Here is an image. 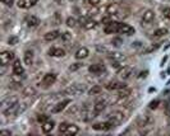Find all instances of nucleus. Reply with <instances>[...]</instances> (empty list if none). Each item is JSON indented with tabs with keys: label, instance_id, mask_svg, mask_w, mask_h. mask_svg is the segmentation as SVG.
Returning a JSON list of instances; mask_svg holds the SVG:
<instances>
[{
	"label": "nucleus",
	"instance_id": "f257e3e1",
	"mask_svg": "<svg viewBox=\"0 0 170 136\" xmlns=\"http://www.w3.org/2000/svg\"><path fill=\"white\" fill-rule=\"evenodd\" d=\"M59 132L65 136H73L79 132V128L76 125H69V123H60L59 126Z\"/></svg>",
	"mask_w": 170,
	"mask_h": 136
},
{
	"label": "nucleus",
	"instance_id": "f03ea898",
	"mask_svg": "<svg viewBox=\"0 0 170 136\" xmlns=\"http://www.w3.org/2000/svg\"><path fill=\"white\" fill-rule=\"evenodd\" d=\"M84 92V86L82 84H73L71 86H68L67 89L61 92V94L64 95H72V97H77L79 94H82Z\"/></svg>",
	"mask_w": 170,
	"mask_h": 136
},
{
	"label": "nucleus",
	"instance_id": "7ed1b4c3",
	"mask_svg": "<svg viewBox=\"0 0 170 136\" xmlns=\"http://www.w3.org/2000/svg\"><path fill=\"white\" fill-rule=\"evenodd\" d=\"M153 123V119L148 116V115H141L138 116L136 119V125L140 128H145V127H150Z\"/></svg>",
	"mask_w": 170,
	"mask_h": 136
},
{
	"label": "nucleus",
	"instance_id": "20e7f679",
	"mask_svg": "<svg viewBox=\"0 0 170 136\" xmlns=\"http://www.w3.org/2000/svg\"><path fill=\"white\" fill-rule=\"evenodd\" d=\"M99 115V113L96 112V111H92V110H90V108L86 106V107H83V110L81 111V119H83V121L84 122H90V121H91V119L92 118H95V117H96Z\"/></svg>",
	"mask_w": 170,
	"mask_h": 136
},
{
	"label": "nucleus",
	"instance_id": "39448f33",
	"mask_svg": "<svg viewBox=\"0 0 170 136\" xmlns=\"http://www.w3.org/2000/svg\"><path fill=\"white\" fill-rule=\"evenodd\" d=\"M12 60H14V52L3 51L2 53H0V62H2V66H7Z\"/></svg>",
	"mask_w": 170,
	"mask_h": 136
},
{
	"label": "nucleus",
	"instance_id": "423d86ee",
	"mask_svg": "<svg viewBox=\"0 0 170 136\" xmlns=\"http://www.w3.org/2000/svg\"><path fill=\"white\" fill-rule=\"evenodd\" d=\"M105 88L108 89V90H120V89H123V88H127V84L123 83V81L113 80V81H109V83L105 85Z\"/></svg>",
	"mask_w": 170,
	"mask_h": 136
},
{
	"label": "nucleus",
	"instance_id": "0eeeda50",
	"mask_svg": "<svg viewBox=\"0 0 170 136\" xmlns=\"http://www.w3.org/2000/svg\"><path fill=\"white\" fill-rule=\"evenodd\" d=\"M56 80V75L54 73H49L44 75V79H42V86L44 88H49L50 85H52Z\"/></svg>",
	"mask_w": 170,
	"mask_h": 136
},
{
	"label": "nucleus",
	"instance_id": "6e6552de",
	"mask_svg": "<svg viewBox=\"0 0 170 136\" xmlns=\"http://www.w3.org/2000/svg\"><path fill=\"white\" fill-rule=\"evenodd\" d=\"M132 74H133V69L131 66H121L120 69H118V77L124 80L129 79Z\"/></svg>",
	"mask_w": 170,
	"mask_h": 136
},
{
	"label": "nucleus",
	"instance_id": "1a4fd4ad",
	"mask_svg": "<svg viewBox=\"0 0 170 136\" xmlns=\"http://www.w3.org/2000/svg\"><path fill=\"white\" fill-rule=\"evenodd\" d=\"M119 27H120V23L119 22H113L111 20L109 24H106L105 26V33H108V35H113L115 33V32H119Z\"/></svg>",
	"mask_w": 170,
	"mask_h": 136
},
{
	"label": "nucleus",
	"instance_id": "9d476101",
	"mask_svg": "<svg viewBox=\"0 0 170 136\" xmlns=\"http://www.w3.org/2000/svg\"><path fill=\"white\" fill-rule=\"evenodd\" d=\"M125 55L124 53H121V52H110L109 53V60L111 62H123L124 60H125Z\"/></svg>",
	"mask_w": 170,
	"mask_h": 136
},
{
	"label": "nucleus",
	"instance_id": "9b49d317",
	"mask_svg": "<svg viewBox=\"0 0 170 136\" xmlns=\"http://www.w3.org/2000/svg\"><path fill=\"white\" fill-rule=\"evenodd\" d=\"M12 70H13V74L15 77H20V75L24 74V69L22 66V64H20V60H14Z\"/></svg>",
	"mask_w": 170,
	"mask_h": 136
},
{
	"label": "nucleus",
	"instance_id": "f8f14e48",
	"mask_svg": "<svg viewBox=\"0 0 170 136\" xmlns=\"http://www.w3.org/2000/svg\"><path fill=\"white\" fill-rule=\"evenodd\" d=\"M109 118L110 119H113V121L116 123V125H119L120 122H123L124 121V113H123V111H115V112H113V113H110L109 115Z\"/></svg>",
	"mask_w": 170,
	"mask_h": 136
},
{
	"label": "nucleus",
	"instance_id": "ddd939ff",
	"mask_svg": "<svg viewBox=\"0 0 170 136\" xmlns=\"http://www.w3.org/2000/svg\"><path fill=\"white\" fill-rule=\"evenodd\" d=\"M88 71L93 74V75H99V74H101L105 71V66L101 64H92V65H90L88 66Z\"/></svg>",
	"mask_w": 170,
	"mask_h": 136
},
{
	"label": "nucleus",
	"instance_id": "4468645a",
	"mask_svg": "<svg viewBox=\"0 0 170 136\" xmlns=\"http://www.w3.org/2000/svg\"><path fill=\"white\" fill-rule=\"evenodd\" d=\"M69 103H71V101H69V99H64V101H61V102H58L56 104L51 108V112L52 113H60L69 104Z\"/></svg>",
	"mask_w": 170,
	"mask_h": 136
},
{
	"label": "nucleus",
	"instance_id": "2eb2a0df",
	"mask_svg": "<svg viewBox=\"0 0 170 136\" xmlns=\"http://www.w3.org/2000/svg\"><path fill=\"white\" fill-rule=\"evenodd\" d=\"M17 103H18V98L17 97H7L5 99L2 101V108L5 110V108L12 107L14 104H17Z\"/></svg>",
	"mask_w": 170,
	"mask_h": 136
},
{
	"label": "nucleus",
	"instance_id": "dca6fc26",
	"mask_svg": "<svg viewBox=\"0 0 170 136\" xmlns=\"http://www.w3.org/2000/svg\"><path fill=\"white\" fill-rule=\"evenodd\" d=\"M119 33H123V35H133L134 33V28L131 27L129 24H125V23H120V27H119Z\"/></svg>",
	"mask_w": 170,
	"mask_h": 136
},
{
	"label": "nucleus",
	"instance_id": "f3484780",
	"mask_svg": "<svg viewBox=\"0 0 170 136\" xmlns=\"http://www.w3.org/2000/svg\"><path fill=\"white\" fill-rule=\"evenodd\" d=\"M54 127H55V122L52 121V119H47V121H45L44 123H42V132L49 134L54 130Z\"/></svg>",
	"mask_w": 170,
	"mask_h": 136
},
{
	"label": "nucleus",
	"instance_id": "a211bd4d",
	"mask_svg": "<svg viewBox=\"0 0 170 136\" xmlns=\"http://www.w3.org/2000/svg\"><path fill=\"white\" fill-rule=\"evenodd\" d=\"M26 24H27L30 28H35L40 24V19L36 17V15H28L27 18H26Z\"/></svg>",
	"mask_w": 170,
	"mask_h": 136
},
{
	"label": "nucleus",
	"instance_id": "6ab92c4d",
	"mask_svg": "<svg viewBox=\"0 0 170 136\" xmlns=\"http://www.w3.org/2000/svg\"><path fill=\"white\" fill-rule=\"evenodd\" d=\"M37 2H39V0H19L18 7L22 9H28L31 7H33V5H36Z\"/></svg>",
	"mask_w": 170,
	"mask_h": 136
},
{
	"label": "nucleus",
	"instance_id": "aec40b11",
	"mask_svg": "<svg viewBox=\"0 0 170 136\" xmlns=\"http://www.w3.org/2000/svg\"><path fill=\"white\" fill-rule=\"evenodd\" d=\"M155 19V12L153 10H146L145 13H143V17H142V22L143 23H151V22Z\"/></svg>",
	"mask_w": 170,
	"mask_h": 136
},
{
	"label": "nucleus",
	"instance_id": "412c9836",
	"mask_svg": "<svg viewBox=\"0 0 170 136\" xmlns=\"http://www.w3.org/2000/svg\"><path fill=\"white\" fill-rule=\"evenodd\" d=\"M49 55L54 56V57H63V56H65V51L59 47H52L49 50Z\"/></svg>",
	"mask_w": 170,
	"mask_h": 136
},
{
	"label": "nucleus",
	"instance_id": "4be33fe9",
	"mask_svg": "<svg viewBox=\"0 0 170 136\" xmlns=\"http://www.w3.org/2000/svg\"><path fill=\"white\" fill-rule=\"evenodd\" d=\"M106 106H108V101H105V99H100V101H97L96 103H95L93 110L96 111L97 113H100V112H102V111L105 110Z\"/></svg>",
	"mask_w": 170,
	"mask_h": 136
},
{
	"label": "nucleus",
	"instance_id": "5701e85b",
	"mask_svg": "<svg viewBox=\"0 0 170 136\" xmlns=\"http://www.w3.org/2000/svg\"><path fill=\"white\" fill-rule=\"evenodd\" d=\"M92 128H93V130H96V131H108V130H110L108 121H106V122H97V123H93V125H92Z\"/></svg>",
	"mask_w": 170,
	"mask_h": 136
},
{
	"label": "nucleus",
	"instance_id": "b1692460",
	"mask_svg": "<svg viewBox=\"0 0 170 136\" xmlns=\"http://www.w3.org/2000/svg\"><path fill=\"white\" fill-rule=\"evenodd\" d=\"M59 36H60V32L58 31V29H55V31L47 32V33L45 35V37H44V38H45V41H49V42H50V41H54V40H56Z\"/></svg>",
	"mask_w": 170,
	"mask_h": 136
},
{
	"label": "nucleus",
	"instance_id": "393cba45",
	"mask_svg": "<svg viewBox=\"0 0 170 136\" xmlns=\"http://www.w3.org/2000/svg\"><path fill=\"white\" fill-rule=\"evenodd\" d=\"M88 48H86V47H81L79 50L76 52V59H78V60H82V59H86L87 56H88Z\"/></svg>",
	"mask_w": 170,
	"mask_h": 136
},
{
	"label": "nucleus",
	"instance_id": "a878e982",
	"mask_svg": "<svg viewBox=\"0 0 170 136\" xmlns=\"http://www.w3.org/2000/svg\"><path fill=\"white\" fill-rule=\"evenodd\" d=\"M24 62H26V65H28V66L32 65V62H33V52L32 51L24 52Z\"/></svg>",
	"mask_w": 170,
	"mask_h": 136
},
{
	"label": "nucleus",
	"instance_id": "bb28decb",
	"mask_svg": "<svg viewBox=\"0 0 170 136\" xmlns=\"http://www.w3.org/2000/svg\"><path fill=\"white\" fill-rule=\"evenodd\" d=\"M96 26H97V23L93 19H88V20H86L83 23V28L84 29H93Z\"/></svg>",
	"mask_w": 170,
	"mask_h": 136
},
{
	"label": "nucleus",
	"instance_id": "cd10ccee",
	"mask_svg": "<svg viewBox=\"0 0 170 136\" xmlns=\"http://www.w3.org/2000/svg\"><path fill=\"white\" fill-rule=\"evenodd\" d=\"M35 94H36V90L32 88V86H26L22 92L23 97H31V95H35Z\"/></svg>",
	"mask_w": 170,
	"mask_h": 136
},
{
	"label": "nucleus",
	"instance_id": "c85d7f7f",
	"mask_svg": "<svg viewBox=\"0 0 170 136\" xmlns=\"http://www.w3.org/2000/svg\"><path fill=\"white\" fill-rule=\"evenodd\" d=\"M106 12L108 14H118V4H110L108 8H106Z\"/></svg>",
	"mask_w": 170,
	"mask_h": 136
},
{
	"label": "nucleus",
	"instance_id": "c756f323",
	"mask_svg": "<svg viewBox=\"0 0 170 136\" xmlns=\"http://www.w3.org/2000/svg\"><path fill=\"white\" fill-rule=\"evenodd\" d=\"M168 29L166 28H159V29H156L155 32H153V37H162V36H165V35H168Z\"/></svg>",
	"mask_w": 170,
	"mask_h": 136
},
{
	"label": "nucleus",
	"instance_id": "7c9ffc66",
	"mask_svg": "<svg viewBox=\"0 0 170 136\" xmlns=\"http://www.w3.org/2000/svg\"><path fill=\"white\" fill-rule=\"evenodd\" d=\"M129 95H131V89H128V88L120 89L118 93V97H120V98H128Z\"/></svg>",
	"mask_w": 170,
	"mask_h": 136
},
{
	"label": "nucleus",
	"instance_id": "2f4dec72",
	"mask_svg": "<svg viewBox=\"0 0 170 136\" xmlns=\"http://www.w3.org/2000/svg\"><path fill=\"white\" fill-rule=\"evenodd\" d=\"M96 51L100 53H110L109 47H106L104 45H96Z\"/></svg>",
	"mask_w": 170,
	"mask_h": 136
},
{
	"label": "nucleus",
	"instance_id": "473e14b6",
	"mask_svg": "<svg viewBox=\"0 0 170 136\" xmlns=\"http://www.w3.org/2000/svg\"><path fill=\"white\" fill-rule=\"evenodd\" d=\"M51 23L54 24V26H59L61 23V18H60L59 13H55L54 14V17H52V19H51Z\"/></svg>",
	"mask_w": 170,
	"mask_h": 136
},
{
	"label": "nucleus",
	"instance_id": "72a5a7b5",
	"mask_svg": "<svg viewBox=\"0 0 170 136\" xmlns=\"http://www.w3.org/2000/svg\"><path fill=\"white\" fill-rule=\"evenodd\" d=\"M82 66H83L82 62H74V64H72L71 66H69V71H77V70H79Z\"/></svg>",
	"mask_w": 170,
	"mask_h": 136
},
{
	"label": "nucleus",
	"instance_id": "f704fd0d",
	"mask_svg": "<svg viewBox=\"0 0 170 136\" xmlns=\"http://www.w3.org/2000/svg\"><path fill=\"white\" fill-rule=\"evenodd\" d=\"M160 45H161V43H153L152 46H150V47L147 48V50H145V51H143V52H145V53H150V52H152V51L157 50V48L160 47Z\"/></svg>",
	"mask_w": 170,
	"mask_h": 136
},
{
	"label": "nucleus",
	"instance_id": "c9c22d12",
	"mask_svg": "<svg viewBox=\"0 0 170 136\" xmlns=\"http://www.w3.org/2000/svg\"><path fill=\"white\" fill-rule=\"evenodd\" d=\"M67 26L68 27H76L77 26V19L76 18H73V17H69L68 19H67Z\"/></svg>",
	"mask_w": 170,
	"mask_h": 136
},
{
	"label": "nucleus",
	"instance_id": "e433bc0d",
	"mask_svg": "<svg viewBox=\"0 0 170 136\" xmlns=\"http://www.w3.org/2000/svg\"><path fill=\"white\" fill-rule=\"evenodd\" d=\"M100 92H101V86H99V85H96V86H93V88L90 90V95H95V94H99Z\"/></svg>",
	"mask_w": 170,
	"mask_h": 136
},
{
	"label": "nucleus",
	"instance_id": "4c0bfd02",
	"mask_svg": "<svg viewBox=\"0 0 170 136\" xmlns=\"http://www.w3.org/2000/svg\"><path fill=\"white\" fill-rule=\"evenodd\" d=\"M159 104H160V101H159V99H155V101L150 102V104H148V107H150L151 110H156V108L159 107Z\"/></svg>",
	"mask_w": 170,
	"mask_h": 136
},
{
	"label": "nucleus",
	"instance_id": "58836bf2",
	"mask_svg": "<svg viewBox=\"0 0 170 136\" xmlns=\"http://www.w3.org/2000/svg\"><path fill=\"white\" fill-rule=\"evenodd\" d=\"M111 43H113V46H116V47H119L123 45V41H121L120 38H114L113 41H111Z\"/></svg>",
	"mask_w": 170,
	"mask_h": 136
},
{
	"label": "nucleus",
	"instance_id": "ea45409f",
	"mask_svg": "<svg viewBox=\"0 0 170 136\" xmlns=\"http://www.w3.org/2000/svg\"><path fill=\"white\" fill-rule=\"evenodd\" d=\"M8 43H9V45H12V46L17 45V43H18V37H10V38L8 40Z\"/></svg>",
	"mask_w": 170,
	"mask_h": 136
},
{
	"label": "nucleus",
	"instance_id": "a19ab883",
	"mask_svg": "<svg viewBox=\"0 0 170 136\" xmlns=\"http://www.w3.org/2000/svg\"><path fill=\"white\" fill-rule=\"evenodd\" d=\"M72 38V35L69 33V32H64V33L61 35V40L63 41H68V40H71Z\"/></svg>",
	"mask_w": 170,
	"mask_h": 136
},
{
	"label": "nucleus",
	"instance_id": "79ce46f5",
	"mask_svg": "<svg viewBox=\"0 0 170 136\" xmlns=\"http://www.w3.org/2000/svg\"><path fill=\"white\" fill-rule=\"evenodd\" d=\"M37 121H39L40 123H44L45 121H47V116H45V115H39V116H37Z\"/></svg>",
	"mask_w": 170,
	"mask_h": 136
},
{
	"label": "nucleus",
	"instance_id": "37998d69",
	"mask_svg": "<svg viewBox=\"0 0 170 136\" xmlns=\"http://www.w3.org/2000/svg\"><path fill=\"white\" fill-rule=\"evenodd\" d=\"M88 3L92 5V7H97V5H100V3H101V0H88Z\"/></svg>",
	"mask_w": 170,
	"mask_h": 136
},
{
	"label": "nucleus",
	"instance_id": "c03bdc74",
	"mask_svg": "<svg viewBox=\"0 0 170 136\" xmlns=\"http://www.w3.org/2000/svg\"><path fill=\"white\" fill-rule=\"evenodd\" d=\"M164 17L170 19V8H165V9H164Z\"/></svg>",
	"mask_w": 170,
	"mask_h": 136
},
{
	"label": "nucleus",
	"instance_id": "a18cd8bd",
	"mask_svg": "<svg viewBox=\"0 0 170 136\" xmlns=\"http://www.w3.org/2000/svg\"><path fill=\"white\" fill-rule=\"evenodd\" d=\"M2 3L5 4L7 7H12L13 3H14V0H2Z\"/></svg>",
	"mask_w": 170,
	"mask_h": 136
},
{
	"label": "nucleus",
	"instance_id": "49530a36",
	"mask_svg": "<svg viewBox=\"0 0 170 136\" xmlns=\"http://www.w3.org/2000/svg\"><path fill=\"white\" fill-rule=\"evenodd\" d=\"M77 111H78V107H77V106H74V107L72 108V110L68 112V116H71V115H74V113H76Z\"/></svg>",
	"mask_w": 170,
	"mask_h": 136
},
{
	"label": "nucleus",
	"instance_id": "de8ad7c7",
	"mask_svg": "<svg viewBox=\"0 0 170 136\" xmlns=\"http://www.w3.org/2000/svg\"><path fill=\"white\" fill-rule=\"evenodd\" d=\"M132 47L140 48V47H142V43H141V42H134V43H132Z\"/></svg>",
	"mask_w": 170,
	"mask_h": 136
},
{
	"label": "nucleus",
	"instance_id": "09e8293b",
	"mask_svg": "<svg viewBox=\"0 0 170 136\" xmlns=\"http://www.w3.org/2000/svg\"><path fill=\"white\" fill-rule=\"evenodd\" d=\"M147 74H148V71H147V70H145V71H142V73L140 74V77H138V78H140V79L146 78V77H147Z\"/></svg>",
	"mask_w": 170,
	"mask_h": 136
},
{
	"label": "nucleus",
	"instance_id": "8fccbe9b",
	"mask_svg": "<svg viewBox=\"0 0 170 136\" xmlns=\"http://www.w3.org/2000/svg\"><path fill=\"white\" fill-rule=\"evenodd\" d=\"M101 22H102V23H105V26H106V24H109L111 20H110V18H109V17H105V18H102V20H101Z\"/></svg>",
	"mask_w": 170,
	"mask_h": 136
},
{
	"label": "nucleus",
	"instance_id": "3c124183",
	"mask_svg": "<svg viewBox=\"0 0 170 136\" xmlns=\"http://www.w3.org/2000/svg\"><path fill=\"white\" fill-rule=\"evenodd\" d=\"M0 135H12V132L10 131H8V130H2V131H0Z\"/></svg>",
	"mask_w": 170,
	"mask_h": 136
},
{
	"label": "nucleus",
	"instance_id": "603ef678",
	"mask_svg": "<svg viewBox=\"0 0 170 136\" xmlns=\"http://www.w3.org/2000/svg\"><path fill=\"white\" fill-rule=\"evenodd\" d=\"M166 60H168V57H166V56H165V57H164V59L161 60V66H164V64L166 62Z\"/></svg>",
	"mask_w": 170,
	"mask_h": 136
},
{
	"label": "nucleus",
	"instance_id": "864d4df0",
	"mask_svg": "<svg viewBox=\"0 0 170 136\" xmlns=\"http://www.w3.org/2000/svg\"><path fill=\"white\" fill-rule=\"evenodd\" d=\"M166 113H168V116H170V107L166 108Z\"/></svg>",
	"mask_w": 170,
	"mask_h": 136
}]
</instances>
